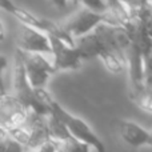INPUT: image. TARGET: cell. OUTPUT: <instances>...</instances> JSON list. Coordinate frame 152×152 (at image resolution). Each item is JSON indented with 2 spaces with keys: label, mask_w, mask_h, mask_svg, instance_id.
<instances>
[{
  "label": "cell",
  "mask_w": 152,
  "mask_h": 152,
  "mask_svg": "<svg viewBox=\"0 0 152 152\" xmlns=\"http://www.w3.org/2000/svg\"><path fill=\"white\" fill-rule=\"evenodd\" d=\"M36 89H37V94L40 95V97L48 104L51 112H52L53 115H56L64 124H66L67 128L69 129V132L74 135L76 139L80 140V142L84 143V144H88L92 150H96V151H100V152L105 151V145L103 144L100 137L92 131V128L83 120V119L72 115V113H69L66 108L61 107V105L48 94L45 88H36Z\"/></svg>",
  "instance_id": "2"
},
{
  "label": "cell",
  "mask_w": 152,
  "mask_h": 152,
  "mask_svg": "<svg viewBox=\"0 0 152 152\" xmlns=\"http://www.w3.org/2000/svg\"><path fill=\"white\" fill-rule=\"evenodd\" d=\"M11 94L29 111L42 113V115H50L51 111L48 104L40 97L37 89L32 87L29 83L28 76L26 72V67L21 60L20 53L16 51L15 66L12 71V91Z\"/></svg>",
  "instance_id": "3"
},
{
  "label": "cell",
  "mask_w": 152,
  "mask_h": 152,
  "mask_svg": "<svg viewBox=\"0 0 152 152\" xmlns=\"http://www.w3.org/2000/svg\"><path fill=\"white\" fill-rule=\"evenodd\" d=\"M144 87L150 94H152V74L151 72H145V77H144Z\"/></svg>",
  "instance_id": "15"
},
{
  "label": "cell",
  "mask_w": 152,
  "mask_h": 152,
  "mask_svg": "<svg viewBox=\"0 0 152 152\" xmlns=\"http://www.w3.org/2000/svg\"><path fill=\"white\" fill-rule=\"evenodd\" d=\"M119 134L121 139L131 147H143L152 145V134L131 120H120Z\"/></svg>",
  "instance_id": "10"
},
{
  "label": "cell",
  "mask_w": 152,
  "mask_h": 152,
  "mask_svg": "<svg viewBox=\"0 0 152 152\" xmlns=\"http://www.w3.org/2000/svg\"><path fill=\"white\" fill-rule=\"evenodd\" d=\"M110 11L124 24L135 19L140 11L150 4V0H107Z\"/></svg>",
  "instance_id": "11"
},
{
  "label": "cell",
  "mask_w": 152,
  "mask_h": 152,
  "mask_svg": "<svg viewBox=\"0 0 152 152\" xmlns=\"http://www.w3.org/2000/svg\"><path fill=\"white\" fill-rule=\"evenodd\" d=\"M21 56V60L26 67V72L29 83L35 88H45L50 81V77L56 74L53 61H51L50 55L39 52H27V51L16 50Z\"/></svg>",
  "instance_id": "6"
},
{
  "label": "cell",
  "mask_w": 152,
  "mask_h": 152,
  "mask_svg": "<svg viewBox=\"0 0 152 152\" xmlns=\"http://www.w3.org/2000/svg\"><path fill=\"white\" fill-rule=\"evenodd\" d=\"M131 44L128 29L124 24L103 23L92 32L77 37L75 45L84 60L99 58L105 69L115 75L127 69L126 52Z\"/></svg>",
  "instance_id": "1"
},
{
  "label": "cell",
  "mask_w": 152,
  "mask_h": 152,
  "mask_svg": "<svg viewBox=\"0 0 152 152\" xmlns=\"http://www.w3.org/2000/svg\"><path fill=\"white\" fill-rule=\"evenodd\" d=\"M0 5H1V8L4 11H7L8 13H11V15L13 16V18L18 19L19 23L28 24V26L35 27V28H37V29H42V31H44L45 34L56 35L58 37L63 39L64 42L75 45L76 40L68 34V31L63 27V24H58V23H55V21L47 20V19L37 18L36 15L31 13L29 11H27L26 8L15 4L12 0H1Z\"/></svg>",
  "instance_id": "5"
},
{
  "label": "cell",
  "mask_w": 152,
  "mask_h": 152,
  "mask_svg": "<svg viewBox=\"0 0 152 152\" xmlns=\"http://www.w3.org/2000/svg\"><path fill=\"white\" fill-rule=\"evenodd\" d=\"M29 112L11 92L1 91L0 99V127L23 126L28 121Z\"/></svg>",
  "instance_id": "9"
},
{
  "label": "cell",
  "mask_w": 152,
  "mask_h": 152,
  "mask_svg": "<svg viewBox=\"0 0 152 152\" xmlns=\"http://www.w3.org/2000/svg\"><path fill=\"white\" fill-rule=\"evenodd\" d=\"M51 1H52V4L56 5L58 8H66L68 0H51Z\"/></svg>",
  "instance_id": "16"
},
{
  "label": "cell",
  "mask_w": 152,
  "mask_h": 152,
  "mask_svg": "<svg viewBox=\"0 0 152 152\" xmlns=\"http://www.w3.org/2000/svg\"><path fill=\"white\" fill-rule=\"evenodd\" d=\"M103 23L108 24H121V21L113 15L111 11L107 12H96L94 10L84 7L81 11L75 13L74 16L66 20L63 23V27L68 31V34L76 40L77 37H81L84 35L92 32L95 28Z\"/></svg>",
  "instance_id": "4"
},
{
  "label": "cell",
  "mask_w": 152,
  "mask_h": 152,
  "mask_svg": "<svg viewBox=\"0 0 152 152\" xmlns=\"http://www.w3.org/2000/svg\"><path fill=\"white\" fill-rule=\"evenodd\" d=\"M144 63H145V72H151L152 74V45L144 58Z\"/></svg>",
  "instance_id": "14"
},
{
  "label": "cell",
  "mask_w": 152,
  "mask_h": 152,
  "mask_svg": "<svg viewBox=\"0 0 152 152\" xmlns=\"http://www.w3.org/2000/svg\"><path fill=\"white\" fill-rule=\"evenodd\" d=\"M52 44V60L56 72L59 71H72L79 69L83 63V56L76 45L64 42L56 35L48 34Z\"/></svg>",
  "instance_id": "7"
},
{
  "label": "cell",
  "mask_w": 152,
  "mask_h": 152,
  "mask_svg": "<svg viewBox=\"0 0 152 152\" xmlns=\"http://www.w3.org/2000/svg\"><path fill=\"white\" fill-rule=\"evenodd\" d=\"M151 134H152V131H151Z\"/></svg>",
  "instance_id": "17"
},
{
  "label": "cell",
  "mask_w": 152,
  "mask_h": 152,
  "mask_svg": "<svg viewBox=\"0 0 152 152\" xmlns=\"http://www.w3.org/2000/svg\"><path fill=\"white\" fill-rule=\"evenodd\" d=\"M80 1L86 8L94 10L96 12H107L110 11V5H108L107 0H76Z\"/></svg>",
  "instance_id": "13"
},
{
  "label": "cell",
  "mask_w": 152,
  "mask_h": 152,
  "mask_svg": "<svg viewBox=\"0 0 152 152\" xmlns=\"http://www.w3.org/2000/svg\"><path fill=\"white\" fill-rule=\"evenodd\" d=\"M16 45L27 52H39L52 56V44L50 35L28 24L20 23L16 35Z\"/></svg>",
  "instance_id": "8"
},
{
  "label": "cell",
  "mask_w": 152,
  "mask_h": 152,
  "mask_svg": "<svg viewBox=\"0 0 152 152\" xmlns=\"http://www.w3.org/2000/svg\"><path fill=\"white\" fill-rule=\"evenodd\" d=\"M0 145L4 151H26L23 144L18 142L16 139H13L4 128L0 127Z\"/></svg>",
  "instance_id": "12"
}]
</instances>
